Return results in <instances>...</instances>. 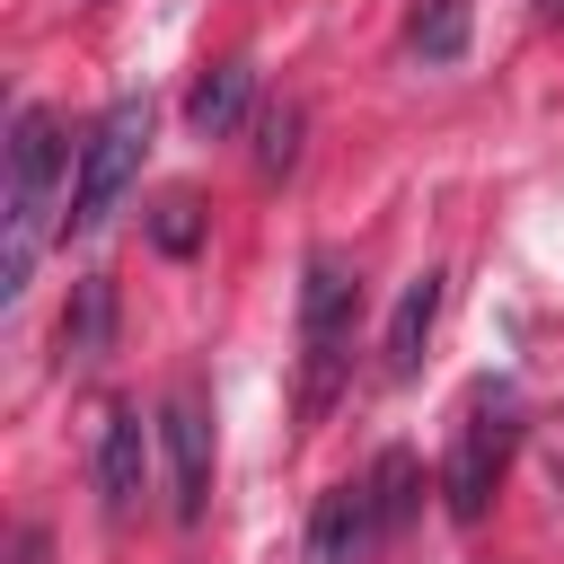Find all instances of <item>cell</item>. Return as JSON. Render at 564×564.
<instances>
[{
	"label": "cell",
	"mask_w": 564,
	"mask_h": 564,
	"mask_svg": "<svg viewBox=\"0 0 564 564\" xmlns=\"http://www.w3.org/2000/svg\"><path fill=\"white\" fill-rule=\"evenodd\" d=\"M9 564H53V529L44 520H18L9 529Z\"/></svg>",
	"instance_id": "obj_15"
},
{
	"label": "cell",
	"mask_w": 564,
	"mask_h": 564,
	"mask_svg": "<svg viewBox=\"0 0 564 564\" xmlns=\"http://www.w3.org/2000/svg\"><path fill=\"white\" fill-rule=\"evenodd\" d=\"M247 88H256V70H247L238 53H229V62H212V70L194 79V97H185V123H194L203 141H220V132L247 115Z\"/></svg>",
	"instance_id": "obj_10"
},
{
	"label": "cell",
	"mask_w": 564,
	"mask_h": 564,
	"mask_svg": "<svg viewBox=\"0 0 564 564\" xmlns=\"http://www.w3.org/2000/svg\"><path fill=\"white\" fill-rule=\"evenodd\" d=\"M141 485H150V423H141V405H106V423H97V502H106V520H132Z\"/></svg>",
	"instance_id": "obj_6"
},
{
	"label": "cell",
	"mask_w": 564,
	"mask_h": 564,
	"mask_svg": "<svg viewBox=\"0 0 564 564\" xmlns=\"http://www.w3.org/2000/svg\"><path fill=\"white\" fill-rule=\"evenodd\" d=\"M70 167V141L44 106H18L9 115V212H0V300H26V273L44 256V229H53V185Z\"/></svg>",
	"instance_id": "obj_1"
},
{
	"label": "cell",
	"mask_w": 564,
	"mask_h": 564,
	"mask_svg": "<svg viewBox=\"0 0 564 564\" xmlns=\"http://www.w3.org/2000/svg\"><path fill=\"white\" fill-rule=\"evenodd\" d=\"M352 308H361V273L344 264V256H308L300 264V405L317 414L326 397H335V379H344V344H352Z\"/></svg>",
	"instance_id": "obj_4"
},
{
	"label": "cell",
	"mask_w": 564,
	"mask_h": 564,
	"mask_svg": "<svg viewBox=\"0 0 564 564\" xmlns=\"http://www.w3.org/2000/svg\"><path fill=\"white\" fill-rule=\"evenodd\" d=\"M159 441H167V476H176V520L194 529L212 511V405H203V388H176L159 405Z\"/></svg>",
	"instance_id": "obj_5"
},
{
	"label": "cell",
	"mask_w": 564,
	"mask_h": 564,
	"mask_svg": "<svg viewBox=\"0 0 564 564\" xmlns=\"http://www.w3.org/2000/svg\"><path fill=\"white\" fill-rule=\"evenodd\" d=\"M370 538H379L370 494H361V485H335V494H317V511H308L300 564H361V555H370Z\"/></svg>",
	"instance_id": "obj_8"
},
{
	"label": "cell",
	"mask_w": 564,
	"mask_h": 564,
	"mask_svg": "<svg viewBox=\"0 0 564 564\" xmlns=\"http://www.w3.org/2000/svg\"><path fill=\"white\" fill-rule=\"evenodd\" d=\"M150 247H159V256H194V247H203V203H194V194H167V203L150 212Z\"/></svg>",
	"instance_id": "obj_14"
},
{
	"label": "cell",
	"mask_w": 564,
	"mask_h": 564,
	"mask_svg": "<svg viewBox=\"0 0 564 564\" xmlns=\"http://www.w3.org/2000/svg\"><path fill=\"white\" fill-rule=\"evenodd\" d=\"M414 53L423 62H458L467 53V0H423L414 9Z\"/></svg>",
	"instance_id": "obj_13"
},
{
	"label": "cell",
	"mask_w": 564,
	"mask_h": 564,
	"mask_svg": "<svg viewBox=\"0 0 564 564\" xmlns=\"http://www.w3.org/2000/svg\"><path fill=\"white\" fill-rule=\"evenodd\" d=\"M511 449H520V397H511V379H476L458 423H449V458H441V502H449L458 529H476L494 511Z\"/></svg>",
	"instance_id": "obj_2"
},
{
	"label": "cell",
	"mask_w": 564,
	"mask_h": 564,
	"mask_svg": "<svg viewBox=\"0 0 564 564\" xmlns=\"http://www.w3.org/2000/svg\"><path fill=\"white\" fill-rule=\"evenodd\" d=\"M106 344H115V282H106V273H79V282H70V308H62V326H53V361H62V370H97Z\"/></svg>",
	"instance_id": "obj_9"
},
{
	"label": "cell",
	"mask_w": 564,
	"mask_h": 564,
	"mask_svg": "<svg viewBox=\"0 0 564 564\" xmlns=\"http://www.w3.org/2000/svg\"><path fill=\"white\" fill-rule=\"evenodd\" d=\"M361 494H370L379 538H405V520H414V502H423V467H414V449H379V467L361 476Z\"/></svg>",
	"instance_id": "obj_11"
},
{
	"label": "cell",
	"mask_w": 564,
	"mask_h": 564,
	"mask_svg": "<svg viewBox=\"0 0 564 564\" xmlns=\"http://www.w3.org/2000/svg\"><path fill=\"white\" fill-rule=\"evenodd\" d=\"M141 150H150V97H115V106L88 123L79 167H70V212H62V229H70V238L106 229V212H115V203H123V185L141 176Z\"/></svg>",
	"instance_id": "obj_3"
},
{
	"label": "cell",
	"mask_w": 564,
	"mask_h": 564,
	"mask_svg": "<svg viewBox=\"0 0 564 564\" xmlns=\"http://www.w3.org/2000/svg\"><path fill=\"white\" fill-rule=\"evenodd\" d=\"M441 291H449L441 264H423V273L397 291L388 335H379V370H388V379H414V370H423V344H432V326H441Z\"/></svg>",
	"instance_id": "obj_7"
},
{
	"label": "cell",
	"mask_w": 564,
	"mask_h": 564,
	"mask_svg": "<svg viewBox=\"0 0 564 564\" xmlns=\"http://www.w3.org/2000/svg\"><path fill=\"white\" fill-rule=\"evenodd\" d=\"M300 132H308V115H300V106H264V115H256V176H291Z\"/></svg>",
	"instance_id": "obj_12"
}]
</instances>
